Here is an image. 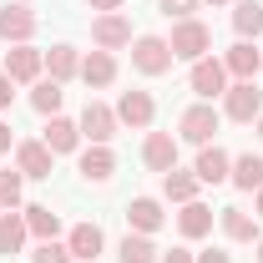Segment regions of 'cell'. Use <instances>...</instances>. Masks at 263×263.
I'll return each mask as SVG.
<instances>
[{"instance_id": "6da1fadb", "label": "cell", "mask_w": 263, "mask_h": 263, "mask_svg": "<svg viewBox=\"0 0 263 263\" xmlns=\"http://www.w3.org/2000/svg\"><path fill=\"white\" fill-rule=\"evenodd\" d=\"M167 46H172V56H177V61H202V56L213 51V31H208L202 21L187 15V21H177V26H172Z\"/></svg>"}, {"instance_id": "7a4b0ae2", "label": "cell", "mask_w": 263, "mask_h": 263, "mask_svg": "<svg viewBox=\"0 0 263 263\" xmlns=\"http://www.w3.org/2000/svg\"><path fill=\"white\" fill-rule=\"evenodd\" d=\"M172 46H167V35H137L132 41V71H142V76H167L172 71Z\"/></svg>"}, {"instance_id": "3957f363", "label": "cell", "mask_w": 263, "mask_h": 263, "mask_svg": "<svg viewBox=\"0 0 263 263\" xmlns=\"http://www.w3.org/2000/svg\"><path fill=\"white\" fill-rule=\"evenodd\" d=\"M218 122H223V111H218L213 101H197V106L182 111L177 137H182V142H193V147H208V142H213V132H218Z\"/></svg>"}, {"instance_id": "277c9868", "label": "cell", "mask_w": 263, "mask_h": 263, "mask_svg": "<svg viewBox=\"0 0 263 263\" xmlns=\"http://www.w3.org/2000/svg\"><path fill=\"white\" fill-rule=\"evenodd\" d=\"M76 127H81V137H86V142L106 147V142L117 137V127H122V122H117V106H106V101H86V106H81V122H76Z\"/></svg>"}, {"instance_id": "5b68a950", "label": "cell", "mask_w": 263, "mask_h": 263, "mask_svg": "<svg viewBox=\"0 0 263 263\" xmlns=\"http://www.w3.org/2000/svg\"><path fill=\"white\" fill-rule=\"evenodd\" d=\"M258 111H263V91L253 81H233L223 91V117L228 122H258Z\"/></svg>"}, {"instance_id": "8992f818", "label": "cell", "mask_w": 263, "mask_h": 263, "mask_svg": "<svg viewBox=\"0 0 263 263\" xmlns=\"http://www.w3.org/2000/svg\"><path fill=\"white\" fill-rule=\"evenodd\" d=\"M132 41H137V35H132V21L122 10H106V15L91 21V46H97V51H122Z\"/></svg>"}, {"instance_id": "52a82bcc", "label": "cell", "mask_w": 263, "mask_h": 263, "mask_svg": "<svg viewBox=\"0 0 263 263\" xmlns=\"http://www.w3.org/2000/svg\"><path fill=\"white\" fill-rule=\"evenodd\" d=\"M31 35H35V10L26 0H5V5H0V41L26 46Z\"/></svg>"}, {"instance_id": "ba28073f", "label": "cell", "mask_w": 263, "mask_h": 263, "mask_svg": "<svg viewBox=\"0 0 263 263\" xmlns=\"http://www.w3.org/2000/svg\"><path fill=\"white\" fill-rule=\"evenodd\" d=\"M187 86H193L202 101L223 97V91H228V66L218 61V56H202V61H193V71H187Z\"/></svg>"}, {"instance_id": "9c48e42d", "label": "cell", "mask_w": 263, "mask_h": 263, "mask_svg": "<svg viewBox=\"0 0 263 263\" xmlns=\"http://www.w3.org/2000/svg\"><path fill=\"white\" fill-rule=\"evenodd\" d=\"M41 71H46V51H35L31 41H26V46H10V51H5V76H10V81H15V86H26V81H41Z\"/></svg>"}, {"instance_id": "30bf717a", "label": "cell", "mask_w": 263, "mask_h": 263, "mask_svg": "<svg viewBox=\"0 0 263 263\" xmlns=\"http://www.w3.org/2000/svg\"><path fill=\"white\" fill-rule=\"evenodd\" d=\"M152 117H157L152 91H122V101H117V122H122V127L147 132V127H152Z\"/></svg>"}, {"instance_id": "8fae6325", "label": "cell", "mask_w": 263, "mask_h": 263, "mask_svg": "<svg viewBox=\"0 0 263 263\" xmlns=\"http://www.w3.org/2000/svg\"><path fill=\"white\" fill-rule=\"evenodd\" d=\"M142 162H147V172H172V167H177V137H172V132H147Z\"/></svg>"}, {"instance_id": "7c38bea8", "label": "cell", "mask_w": 263, "mask_h": 263, "mask_svg": "<svg viewBox=\"0 0 263 263\" xmlns=\"http://www.w3.org/2000/svg\"><path fill=\"white\" fill-rule=\"evenodd\" d=\"M15 167H21V177H51V167H56V152L46 147V142H15Z\"/></svg>"}, {"instance_id": "4fadbf2b", "label": "cell", "mask_w": 263, "mask_h": 263, "mask_svg": "<svg viewBox=\"0 0 263 263\" xmlns=\"http://www.w3.org/2000/svg\"><path fill=\"white\" fill-rule=\"evenodd\" d=\"M66 248H71V258H76V263H97L101 248H106V233H101L97 223H76V228L66 233Z\"/></svg>"}, {"instance_id": "5bb4252c", "label": "cell", "mask_w": 263, "mask_h": 263, "mask_svg": "<svg viewBox=\"0 0 263 263\" xmlns=\"http://www.w3.org/2000/svg\"><path fill=\"white\" fill-rule=\"evenodd\" d=\"M193 172H197V182H228V172H233V157L218 147V142H208L202 152H197V162H193Z\"/></svg>"}, {"instance_id": "9a60e30c", "label": "cell", "mask_w": 263, "mask_h": 263, "mask_svg": "<svg viewBox=\"0 0 263 263\" xmlns=\"http://www.w3.org/2000/svg\"><path fill=\"white\" fill-rule=\"evenodd\" d=\"M127 223H132V233H147V238H152V233L167 223V213H162L157 197H132L127 202Z\"/></svg>"}, {"instance_id": "2e32d148", "label": "cell", "mask_w": 263, "mask_h": 263, "mask_svg": "<svg viewBox=\"0 0 263 263\" xmlns=\"http://www.w3.org/2000/svg\"><path fill=\"white\" fill-rule=\"evenodd\" d=\"M223 66H228V76H238V81H253L263 71V51L253 46V41H238L228 56H223Z\"/></svg>"}, {"instance_id": "e0dca14e", "label": "cell", "mask_w": 263, "mask_h": 263, "mask_svg": "<svg viewBox=\"0 0 263 263\" xmlns=\"http://www.w3.org/2000/svg\"><path fill=\"white\" fill-rule=\"evenodd\" d=\"M81 81H86L91 91H106V86L117 81V56H111V51H91V56L81 61Z\"/></svg>"}, {"instance_id": "ac0fdd59", "label": "cell", "mask_w": 263, "mask_h": 263, "mask_svg": "<svg viewBox=\"0 0 263 263\" xmlns=\"http://www.w3.org/2000/svg\"><path fill=\"white\" fill-rule=\"evenodd\" d=\"M41 142H46L56 157H66V152H76V147H81V127H76V122H66V117H51L46 132H41Z\"/></svg>"}, {"instance_id": "d6986e66", "label": "cell", "mask_w": 263, "mask_h": 263, "mask_svg": "<svg viewBox=\"0 0 263 263\" xmlns=\"http://www.w3.org/2000/svg\"><path fill=\"white\" fill-rule=\"evenodd\" d=\"M177 233H182V238H187V243H193V238H208V233H213V208H208V202H182V213H177Z\"/></svg>"}, {"instance_id": "ffe728a7", "label": "cell", "mask_w": 263, "mask_h": 263, "mask_svg": "<svg viewBox=\"0 0 263 263\" xmlns=\"http://www.w3.org/2000/svg\"><path fill=\"white\" fill-rule=\"evenodd\" d=\"M111 172H117V152L91 142V147L81 152V177H86V182H111Z\"/></svg>"}, {"instance_id": "44dd1931", "label": "cell", "mask_w": 263, "mask_h": 263, "mask_svg": "<svg viewBox=\"0 0 263 263\" xmlns=\"http://www.w3.org/2000/svg\"><path fill=\"white\" fill-rule=\"evenodd\" d=\"M228 182L238 187V193H258V187H263V157H253V152L233 157V172H228Z\"/></svg>"}, {"instance_id": "7402d4cb", "label": "cell", "mask_w": 263, "mask_h": 263, "mask_svg": "<svg viewBox=\"0 0 263 263\" xmlns=\"http://www.w3.org/2000/svg\"><path fill=\"white\" fill-rule=\"evenodd\" d=\"M233 31H238V41L263 35V5L258 0H233Z\"/></svg>"}, {"instance_id": "603a6c76", "label": "cell", "mask_w": 263, "mask_h": 263, "mask_svg": "<svg viewBox=\"0 0 263 263\" xmlns=\"http://www.w3.org/2000/svg\"><path fill=\"white\" fill-rule=\"evenodd\" d=\"M46 71H51V81H71V76H81V56H76V46H51L46 51Z\"/></svg>"}, {"instance_id": "cb8c5ba5", "label": "cell", "mask_w": 263, "mask_h": 263, "mask_svg": "<svg viewBox=\"0 0 263 263\" xmlns=\"http://www.w3.org/2000/svg\"><path fill=\"white\" fill-rule=\"evenodd\" d=\"M197 172H182V167H172V172H162V197L167 202H193L197 197Z\"/></svg>"}, {"instance_id": "d4e9b609", "label": "cell", "mask_w": 263, "mask_h": 263, "mask_svg": "<svg viewBox=\"0 0 263 263\" xmlns=\"http://www.w3.org/2000/svg\"><path fill=\"white\" fill-rule=\"evenodd\" d=\"M218 223H223V233H228L233 243H253V238H258V218H248L243 208H223Z\"/></svg>"}, {"instance_id": "484cf974", "label": "cell", "mask_w": 263, "mask_h": 263, "mask_svg": "<svg viewBox=\"0 0 263 263\" xmlns=\"http://www.w3.org/2000/svg\"><path fill=\"white\" fill-rule=\"evenodd\" d=\"M117 258L122 263H157L162 253H157V243H152L147 233H127V238L117 243Z\"/></svg>"}, {"instance_id": "4316f807", "label": "cell", "mask_w": 263, "mask_h": 263, "mask_svg": "<svg viewBox=\"0 0 263 263\" xmlns=\"http://www.w3.org/2000/svg\"><path fill=\"white\" fill-rule=\"evenodd\" d=\"M21 218H26V228H31V238H41V243L61 233V218H56V213H51L46 202H31V208H26Z\"/></svg>"}, {"instance_id": "83f0119b", "label": "cell", "mask_w": 263, "mask_h": 263, "mask_svg": "<svg viewBox=\"0 0 263 263\" xmlns=\"http://www.w3.org/2000/svg\"><path fill=\"white\" fill-rule=\"evenodd\" d=\"M31 238V228H26V218L21 213H0V253L10 258V253H21V243Z\"/></svg>"}, {"instance_id": "f1b7e54d", "label": "cell", "mask_w": 263, "mask_h": 263, "mask_svg": "<svg viewBox=\"0 0 263 263\" xmlns=\"http://www.w3.org/2000/svg\"><path fill=\"white\" fill-rule=\"evenodd\" d=\"M61 101H66L61 81H35L31 86V106L41 111V117H61Z\"/></svg>"}, {"instance_id": "f546056e", "label": "cell", "mask_w": 263, "mask_h": 263, "mask_svg": "<svg viewBox=\"0 0 263 263\" xmlns=\"http://www.w3.org/2000/svg\"><path fill=\"white\" fill-rule=\"evenodd\" d=\"M21 193H26V177H21V167H15V172L5 167V172H0V208H5V213H15V208H21Z\"/></svg>"}, {"instance_id": "4dcf8cb0", "label": "cell", "mask_w": 263, "mask_h": 263, "mask_svg": "<svg viewBox=\"0 0 263 263\" xmlns=\"http://www.w3.org/2000/svg\"><path fill=\"white\" fill-rule=\"evenodd\" d=\"M31 263H76V258H71V248H66V243L46 238V243H41V248L31 253Z\"/></svg>"}, {"instance_id": "1f68e13d", "label": "cell", "mask_w": 263, "mask_h": 263, "mask_svg": "<svg viewBox=\"0 0 263 263\" xmlns=\"http://www.w3.org/2000/svg\"><path fill=\"white\" fill-rule=\"evenodd\" d=\"M157 10H162L167 21H187V15L197 10V0H157Z\"/></svg>"}, {"instance_id": "d6a6232c", "label": "cell", "mask_w": 263, "mask_h": 263, "mask_svg": "<svg viewBox=\"0 0 263 263\" xmlns=\"http://www.w3.org/2000/svg\"><path fill=\"white\" fill-rule=\"evenodd\" d=\"M10 101H15V81L0 71V111H10Z\"/></svg>"}, {"instance_id": "836d02e7", "label": "cell", "mask_w": 263, "mask_h": 263, "mask_svg": "<svg viewBox=\"0 0 263 263\" xmlns=\"http://www.w3.org/2000/svg\"><path fill=\"white\" fill-rule=\"evenodd\" d=\"M157 263H197V253H187V248H172V253H162Z\"/></svg>"}, {"instance_id": "e575fe53", "label": "cell", "mask_w": 263, "mask_h": 263, "mask_svg": "<svg viewBox=\"0 0 263 263\" xmlns=\"http://www.w3.org/2000/svg\"><path fill=\"white\" fill-rule=\"evenodd\" d=\"M86 5H91V10H97V15H106V10H122V5H127V0H86Z\"/></svg>"}, {"instance_id": "d590c367", "label": "cell", "mask_w": 263, "mask_h": 263, "mask_svg": "<svg viewBox=\"0 0 263 263\" xmlns=\"http://www.w3.org/2000/svg\"><path fill=\"white\" fill-rule=\"evenodd\" d=\"M197 263H233L223 248H208V253H197Z\"/></svg>"}, {"instance_id": "8d00e7d4", "label": "cell", "mask_w": 263, "mask_h": 263, "mask_svg": "<svg viewBox=\"0 0 263 263\" xmlns=\"http://www.w3.org/2000/svg\"><path fill=\"white\" fill-rule=\"evenodd\" d=\"M10 142H15V137H10V122H5V117H0V157H5V152H10Z\"/></svg>"}, {"instance_id": "74e56055", "label": "cell", "mask_w": 263, "mask_h": 263, "mask_svg": "<svg viewBox=\"0 0 263 263\" xmlns=\"http://www.w3.org/2000/svg\"><path fill=\"white\" fill-rule=\"evenodd\" d=\"M253 132H258V137H263V111H258V122H253Z\"/></svg>"}, {"instance_id": "f35d334b", "label": "cell", "mask_w": 263, "mask_h": 263, "mask_svg": "<svg viewBox=\"0 0 263 263\" xmlns=\"http://www.w3.org/2000/svg\"><path fill=\"white\" fill-rule=\"evenodd\" d=\"M258 218H263V187H258Z\"/></svg>"}, {"instance_id": "ab89813d", "label": "cell", "mask_w": 263, "mask_h": 263, "mask_svg": "<svg viewBox=\"0 0 263 263\" xmlns=\"http://www.w3.org/2000/svg\"><path fill=\"white\" fill-rule=\"evenodd\" d=\"M208 5H233V0H208Z\"/></svg>"}, {"instance_id": "60d3db41", "label": "cell", "mask_w": 263, "mask_h": 263, "mask_svg": "<svg viewBox=\"0 0 263 263\" xmlns=\"http://www.w3.org/2000/svg\"><path fill=\"white\" fill-rule=\"evenodd\" d=\"M258 263H263V238H258Z\"/></svg>"}, {"instance_id": "b9f144b4", "label": "cell", "mask_w": 263, "mask_h": 263, "mask_svg": "<svg viewBox=\"0 0 263 263\" xmlns=\"http://www.w3.org/2000/svg\"><path fill=\"white\" fill-rule=\"evenodd\" d=\"M0 213H5V208H0Z\"/></svg>"}, {"instance_id": "7bdbcfd3", "label": "cell", "mask_w": 263, "mask_h": 263, "mask_svg": "<svg viewBox=\"0 0 263 263\" xmlns=\"http://www.w3.org/2000/svg\"><path fill=\"white\" fill-rule=\"evenodd\" d=\"M26 5H31V0H26Z\"/></svg>"}]
</instances>
